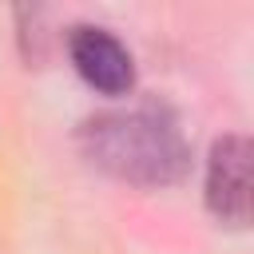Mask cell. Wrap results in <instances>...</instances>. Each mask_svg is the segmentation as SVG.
<instances>
[{
    "label": "cell",
    "mask_w": 254,
    "mask_h": 254,
    "mask_svg": "<svg viewBox=\"0 0 254 254\" xmlns=\"http://www.w3.org/2000/svg\"><path fill=\"white\" fill-rule=\"evenodd\" d=\"M67 52H71V64L75 71L103 95H123L135 87V60L131 52L107 32V28H91V24H79L67 40Z\"/></svg>",
    "instance_id": "obj_3"
},
{
    "label": "cell",
    "mask_w": 254,
    "mask_h": 254,
    "mask_svg": "<svg viewBox=\"0 0 254 254\" xmlns=\"http://www.w3.org/2000/svg\"><path fill=\"white\" fill-rule=\"evenodd\" d=\"M206 206L226 226H246L250 218V139L222 135L206 163Z\"/></svg>",
    "instance_id": "obj_2"
},
{
    "label": "cell",
    "mask_w": 254,
    "mask_h": 254,
    "mask_svg": "<svg viewBox=\"0 0 254 254\" xmlns=\"http://www.w3.org/2000/svg\"><path fill=\"white\" fill-rule=\"evenodd\" d=\"M83 147L91 163L135 187H163L187 171V143L171 115L155 107L111 111L83 123Z\"/></svg>",
    "instance_id": "obj_1"
}]
</instances>
